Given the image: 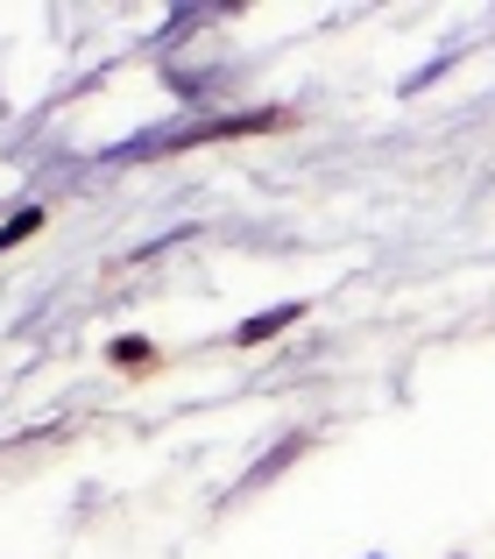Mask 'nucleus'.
Segmentation results:
<instances>
[{
	"label": "nucleus",
	"mask_w": 495,
	"mask_h": 559,
	"mask_svg": "<svg viewBox=\"0 0 495 559\" xmlns=\"http://www.w3.org/2000/svg\"><path fill=\"white\" fill-rule=\"evenodd\" d=\"M43 219H50L43 205H22L14 219H0V255H8V248H22V241H36V234H43Z\"/></svg>",
	"instance_id": "nucleus-5"
},
{
	"label": "nucleus",
	"mask_w": 495,
	"mask_h": 559,
	"mask_svg": "<svg viewBox=\"0 0 495 559\" xmlns=\"http://www.w3.org/2000/svg\"><path fill=\"white\" fill-rule=\"evenodd\" d=\"M276 121H290V114H283V107H262V114H198V121H156V128H142V135L113 142L99 164H142V156H156V150H198V142H227V135H262V128H276Z\"/></svg>",
	"instance_id": "nucleus-1"
},
{
	"label": "nucleus",
	"mask_w": 495,
	"mask_h": 559,
	"mask_svg": "<svg viewBox=\"0 0 495 559\" xmlns=\"http://www.w3.org/2000/svg\"><path fill=\"white\" fill-rule=\"evenodd\" d=\"M107 361H113V369H149L156 347L142 341V333H128V341H113V347H107Z\"/></svg>",
	"instance_id": "nucleus-7"
},
{
	"label": "nucleus",
	"mask_w": 495,
	"mask_h": 559,
	"mask_svg": "<svg viewBox=\"0 0 495 559\" xmlns=\"http://www.w3.org/2000/svg\"><path fill=\"white\" fill-rule=\"evenodd\" d=\"M220 14H227V8H178V14H170V22H164V28H156V36H149V43H156V50H170V43H178V36H192V28L220 22Z\"/></svg>",
	"instance_id": "nucleus-4"
},
{
	"label": "nucleus",
	"mask_w": 495,
	"mask_h": 559,
	"mask_svg": "<svg viewBox=\"0 0 495 559\" xmlns=\"http://www.w3.org/2000/svg\"><path fill=\"white\" fill-rule=\"evenodd\" d=\"M304 447H312V432H283V439H276V447L262 453V461L247 467V475H241V481H234L227 496H247V489H262V481H276V475H283L290 461H304Z\"/></svg>",
	"instance_id": "nucleus-3"
},
{
	"label": "nucleus",
	"mask_w": 495,
	"mask_h": 559,
	"mask_svg": "<svg viewBox=\"0 0 495 559\" xmlns=\"http://www.w3.org/2000/svg\"><path fill=\"white\" fill-rule=\"evenodd\" d=\"M369 559H389V552H369Z\"/></svg>",
	"instance_id": "nucleus-8"
},
{
	"label": "nucleus",
	"mask_w": 495,
	"mask_h": 559,
	"mask_svg": "<svg viewBox=\"0 0 495 559\" xmlns=\"http://www.w3.org/2000/svg\"><path fill=\"white\" fill-rule=\"evenodd\" d=\"M304 319H312V305H304V298H290V305H262L255 319H241V326H234V347H269V341H283L290 326H304Z\"/></svg>",
	"instance_id": "nucleus-2"
},
{
	"label": "nucleus",
	"mask_w": 495,
	"mask_h": 559,
	"mask_svg": "<svg viewBox=\"0 0 495 559\" xmlns=\"http://www.w3.org/2000/svg\"><path fill=\"white\" fill-rule=\"evenodd\" d=\"M460 57H468V43H446V50H439V57H432V64H425V71H411V79H403V93H425V85H439V79H446V71H454V64H460Z\"/></svg>",
	"instance_id": "nucleus-6"
}]
</instances>
